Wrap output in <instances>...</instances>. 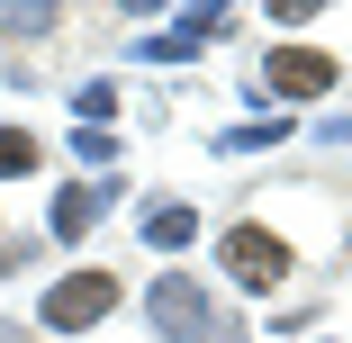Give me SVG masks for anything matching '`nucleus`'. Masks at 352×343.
I'll list each match as a JSON object with an SVG mask.
<instances>
[{"label":"nucleus","mask_w":352,"mask_h":343,"mask_svg":"<svg viewBox=\"0 0 352 343\" xmlns=\"http://www.w3.org/2000/svg\"><path fill=\"white\" fill-rule=\"evenodd\" d=\"M118 298H126L118 271H73V280H54V289L36 298V325H45V334H91Z\"/></svg>","instance_id":"f257e3e1"},{"label":"nucleus","mask_w":352,"mask_h":343,"mask_svg":"<svg viewBox=\"0 0 352 343\" xmlns=\"http://www.w3.org/2000/svg\"><path fill=\"white\" fill-rule=\"evenodd\" d=\"M145 316H154V334H172V343H217V334H226L190 271H163V280L145 289Z\"/></svg>","instance_id":"f03ea898"},{"label":"nucleus","mask_w":352,"mask_h":343,"mask_svg":"<svg viewBox=\"0 0 352 343\" xmlns=\"http://www.w3.org/2000/svg\"><path fill=\"white\" fill-rule=\"evenodd\" d=\"M325 100V91H343V63L334 54H316V45H280V54H262V73H253V100Z\"/></svg>","instance_id":"7ed1b4c3"},{"label":"nucleus","mask_w":352,"mask_h":343,"mask_svg":"<svg viewBox=\"0 0 352 343\" xmlns=\"http://www.w3.org/2000/svg\"><path fill=\"white\" fill-rule=\"evenodd\" d=\"M226 271L244 289H280V280H289V244H280L271 226H235L226 235Z\"/></svg>","instance_id":"20e7f679"},{"label":"nucleus","mask_w":352,"mask_h":343,"mask_svg":"<svg viewBox=\"0 0 352 343\" xmlns=\"http://www.w3.org/2000/svg\"><path fill=\"white\" fill-rule=\"evenodd\" d=\"M199 235V208H181V199H154V208H145V244L154 253H181Z\"/></svg>","instance_id":"39448f33"},{"label":"nucleus","mask_w":352,"mask_h":343,"mask_svg":"<svg viewBox=\"0 0 352 343\" xmlns=\"http://www.w3.org/2000/svg\"><path fill=\"white\" fill-rule=\"evenodd\" d=\"M91 217H100V190H82V181H73V190L54 199V244H82V235H91Z\"/></svg>","instance_id":"423d86ee"},{"label":"nucleus","mask_w":352,"mask_h":343,"mask_svg":"<svg viewBox=\"0 0 352 343\" xmlns=\"http://www.w3.org/2000/svg\"><path fill=\"white\" fill-rule=\"evenodd\" d=\"M36 163H45V145H36V135H28V126H0V181H28Z\"/></svg>","instance_id":"0eeeda50"},{"label":"nucleus","mask_w":352,"mask_h":343,"mask_svg":"<svg viewBox=\"0 0 352 343\" xmlns=\"http://www.w3.org/2000/svg\"><path fill=\"white\" fill-rule=\"evenodd\" d=\"M54 0H10V10H0V27H10V36H54Z\"/></svg>","instance_id":"6e6552de"},{"label":"nucleus","mask_w":352,"mask_h":343,"mask_svg":"<svg viewBox=\"0 0 352 343\" xmlns=\"http://www.w3.org/2000/svg\"><path fill=\"white\" fill-rule=\"evenodd\" d=\"M73 109H82V118H91V126H100V118H109V109H118V82H82V91H73Z\"/></svg>","instance_id":"1a4fd4ad"},{"label":"nucleus","mask_w":352,"mask_h":343,"mask_svg":"<svg viewBox=\"0 0 352 343\" xmlns=\"http://www.w3.org/2000/svg\"><path fill=\"white\" fill-rule=\"evenodd\" d=\"M73 154H82V163H118V135H109V126H82Z\"/></svg>","instance_id":"9d476101"},{"label":"nucleus","mask_w":352,"mask_h":343,"mask_svg":"<svg viewBox=\"0 0 352 343\" xmlns=\"http://www.w3.org/2000/svg\"><path fill=\"white\" fill-rule=\"evenodd\" d=\"M316 10H325V0H271V10H262V19H280V27H307Z\"/></svg>","instance_id":"9b49d317"}]
</instances>
